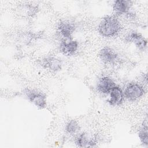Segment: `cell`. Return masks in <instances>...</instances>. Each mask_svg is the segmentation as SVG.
<instances>
[{
    "label": "cell",
    "mask_w": 148,
    "mask_h": 148,
    "mask_svg": "<svg viewBox=\"0 0 148 148\" xmlns=\"http://www.w3.org/2000/svg\"><path fill=\"white\" fill-rule=\"evenodd\" d=\"M132 4V2L131 1L117 0L113 4V9L114 12L118 15L126 14L129 12Z\"/></svg>",
    "instance_id": "cell-11"
},
{
    "label": "cell",
    "mask_w": 148,
    "mask_h": 148,
    "mask_svg": "<svg viewBox=\"0 0 148 148\" xmlns=\"http://www.w3.org/2000/svg\"><path fill=\"white\" fill-rule=\"evenodd\" d=\"M25 95L27 99L36 106L40 109L46 106V95L41 91L36 90H27Z\"/></svg>",
    "instance_id": "cell-3"
},
{
    "label": "cell",
    "mask_w": 148,
    "mask_h": 148,
    "mask_svg": "<svg viewBox=\"0 0 148 148\" xmlns=\"http://www.w3.org/2000/svg\"><path fill=\"white\" fill-rule=\"evenodd\" d=\"M115 86V83L110 77L108 76H103L98 80L97 88L100 93L108 94Z\"/></svg>",
    "instance_id": "cell-8"
},
{
    "label": "cell",
    "mask_w": 148,
    "mask_h": 148,
    "mask_svg": "<svg viewBox=\"0 0 148 148\" xmlns=\"http://www.w3.org/2000/svg\"><path fill=\"white\" fill-rule=\"evenodd\" d=\"M148 128H147V123L146 120L145 122H143L142 127L139 131L138 136L140 139L141 143L143 146L147 147L148 146Z\"/></svg>",
    "instance_id": "cell-13"
},
{
    "label": "cell",
    "mask_w": 148,
    "mask_h": 148,
    "mask_svg": "<svg viewBox=\"0 0 148 148\" xmlns=\"http://www.w3.org/2000/svg\"><path fill=\"white\" fill-rule=\"evenodd\" d=\"M79 47L76 40L71 39H63L59 46L60 51L65 56H70L73 55L77 50Z\"/></svg>",
    "instance_id": "cell-5"
},
{
    "label": "cell",
    "mask_w": 148,
    "mask_h": 148,
    "mask_svg": "<svg viewBox=\"0 0 148 148\" xmlns=\"http://www.w3.org/2000/svg\"><path fill=\"white\" fill-rule=\"evenodd\" d=\"M125 40L133 43L140 50H144L147 47V40L138 32L134 31L130 32L125 37Z\"/></svg>",
    "instance_id": "cell-7"
},
{
    "label": "cell",
    "mask_w": 148,
    "mask_h": 148,
    "mask_svg": "<svg viewBox=\"0 0 148 148\" xmlns=\"http://www.w3.org/2000/svg\"><path fill=\"white\" fill-rule=\"evenodd\" d=\"M110 98L108 100L109 103L113 106H120L124 101V95L121 88L115 86L110 92Z\"/></svg>",
    "instance_id": "cell-9"
},
{
    "label": "cell",
    "mask_w": 148,
    "mask_h": 148,
    "mask_svg": "<svg viewBox=\"0 0 148 148\" xmlns=\"http://www.w3.org/2000/svg\"><path fill=\"white\" fill-rule=\"evenodd\" d=\"M121 28V24L118 18L114 16L108 15L101 21L98 25V32L103 37L112 38L118 35Z\"/></svg>",
    "instance_id": "cell-1"
},
{
    "label": "cell",
    "mask_w": 148,
    "mask_h": 148,
    "mask_svg": "<svg viewBox=\"0 0 148 148\" xmlns=\"http://www.w3.org/2000/svg\"><path fill=\"white\" fill-rule=\"evenodd\" d=\"M42 66L53 72H57L62 68V62L59 58L51 56L45 58L42 61Z\"/></svg>",
    "instance_id": "cell-10"
},
{
    "label": "cell",
    "mask_w": 148,
    "mask_h": 148,
    "mask_svg": "<svg viewBox=\"0 0 148 148\" xmlns=\"http://www.w3.org/2000/svg\"><path fill=\"white\" fill-rule=\"evenodd\" d=\"M76 27L73 23L68 20L60 21L57 26V31L64 39H71L72 34L75 30Z\"/></svg>",
    "instance_id": "cell-4"
},
{
    "label": "cell",
    "mask_w": 148,
    "mask_h": 148,
    "mask_svg": "<svg viewBox=\"0 0 148 148\" xmlns=\"http://www.w3.org/2000/svg\"><path fill=\"white\" fill-rule=\"evenodd\" d=\"M101 60L106 64H114L118 60V54L110 47L105 46L99 51Z\"/></svg>",
    "instance_id": "cell-6"
},
{
    "label": "cell",
    "mask_w": 148,
    "mask_h": 148,
    "mask_svg": "<svg viewBox=\"0 0 148 148\" xmlns=\"http://www.w3.org/2000/svg\"><path fill=\"white\" fill-rule=\"evenodd\" d=\"M145 94V90L140 84L132 82L129 83L125 88L124 95L130 101H136L139 99Z\"/></svg>",
    "instance_id": "cell-2"
},
{
    "label": "cell",
    "mask_w": 148,
    "mask_h": 148,
    "mask_svg": "<svg viewBox=\"0 0 148 148\" xmlns=\"http://www.w3.org/2000/svg\"><path fill=\"white\" fill-rule=\"evenodd\" d=\"M75 144L79 147H93L96 144L95 139L91 137L87 133L83 132L76 139Z\"/></svg>",
    "instance_id": "cell-12"
},
{
    "label": "cell",
    "mask_w": 148,
    "mask_h": 148,
    "mask_svg": "<svg viewBox=\"0 0 148 148\" xmlns=\"http://www.w3.org/2000/svg\"><path fill=\"white\" fill-rule=\"evenodd\" d=\"M79 125L77 122L75 120H71L66 124L65 131L68 134H74L79 130Z\"/></svg>",
    "instance_id": "cell-14"
}]
</instances>
